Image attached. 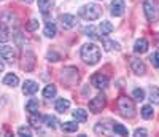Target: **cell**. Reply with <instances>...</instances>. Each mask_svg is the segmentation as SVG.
I'll use <instances>...</instances> for the list:
<instances>
[{
  "mask_svg": "<svg viewBox=\"0 0 159 137\" xmlns=\"http://www.w3.org/2000/svg\"><path fill=\"white\" fill-rule=\"evenodd\" d=\"M100 48L94 43H86L81 46V59L89 64V65H94L100 61Z\"/></svg>",
  "mask_w": 159,
  "mask_h": 137,
  "instance_id": "6da1fadb",
  "label": "cell"
},
{
  "mask_svg": "<svg viewBox=\"0 0 159 137\" xmlns=\"http://www.w3.org/2000/svg\"><path fill=\"white\" fill-rule=\"evenodd\" d=\"M118 110L123 116L132 118L135 115V105L132 102V99H129L127 96H121V97L118 99Z\"/></svg>",
  "mask_w": 159,
  "mask_h": 137,
  "instance_id": "7a4b0ae2",
  "label": "cell"
},
{
  "mask_svg": "<svg viewBox=\"0 0 159 137\" xmlns=\"http://www.w3.org/2000/svg\"><path fill=\"white\" fill-rule=\"evenodd\" d=\"M102 15V8L96 3H89V5H84L80 8V16L88 19V21H94V19H99Z\"/></svg>",
  "mask_w": 159,
  "mask_h": 137,
  "instance_id": "3957f363",
  "label": "cell"
},
{
  "mask_svg": "<svg viewBox=\"0 0 159 137\" xmlns=\"http://www.w3.org/2000/svg\"><path fill=\"white\" fill-rule=\"evenodd\" d=\"M143 11H145V16L150 22H154L157 19V5H156V0H145L143 2Z\"/></svg>",
  "mask_w": 159,
  "mask_h": 137,
  "instance_id": "277c9868",
  "label": "cell"
},
{
  "mask_svg": "<svg viewBox=\"0 0 159 137\" xmlns=\"http://www.w3.org/2000/svg\"><path fill=\"white\" fill-rule=\"evenodd\" d=\"M105 104H107V99H105L103 94H97L96 97H92L89 101V110L92 113H99L102 108L105 107Z\"/></svg>",
  "mask_w": 159,
  "mask_h": 137,
  "instance_id": "5b68a950",
  "label": "cell"
},
{
  "mask_svg": "<svg viewBox=\"0 0 159 137\" xmlns=\"http://www.w3.org/2000/svg\"><path fill=\"white\" fill-rule=\"evenodd\" d=\"M91 81H92V85H94L97 89H105V88L110 85L108 77L103 75V73H96V75H92Z\"/></svg>",
  "mask_w": 159,
  "mask_h": 137,
  "instance_id": "8992f818",
  "label": "cell"
},
{
  "mask_svg": "<svg viewBox=\"0 0 159 137\" xmlns=\"http://www.w3.org/2000/svg\"><path fill=\"white\" fill-rule=\"evenodd\" d=\"M0 58L5 59L7 62H13L16 59V51L13 50V46L3 45V46H0Z\"/></svg>",
  "mask_w": 159,
  "mask_h": 137,
  "instance_id": "52a82bcc",
  "label": "cell"
},
{
  "mask_svg": "<svg viewBox=\"0 0 159 137\" xmlns=\"http://www.w3.org/2000/svg\"><path fill=\"white\" fill-rule=\"evenodd\" d=\"M111 15L119 18V16H123L124 15V11H126V3L123 2V0H113L111 2Z\"/></svg>",
  "mask_w": 159,
  "mask_h": 137,
  "instance_id": "ba28073f",
  "label": "cell"
},
{
  "mask_svg": "<svg viewBox=\"0 0 159 137\" xmlns=\"http://www.w3.org/2000/svg\"><path fill=\"white\" fill-rule=\"evenodd\" d=\"M59 21L62 24L64 29H72V27L76 26V18L73 15H69V13H65V15H61L59 16Z\"/></svg>",
  "mask_w": 159,
  "mask_h": 137,
  "instance_id": "9c48e42d",
  "label": "cell"
},
{
  "mask_svg": "<svg viewBox=\"0 0 159 137\" xmlns=\"http://www.w3.org/2000/svg\"><path fill=\"white\" fill-rule=\"evenodd\" d=\"M38 91V85L35 83L34 80H25L24 81V85H22V92L25 96H32Z\"/></svg>",
  "mask_w": 159,
  "mask_h": 137,
  "instance_id": "30bf717a",
  "label": "cell"
},
{
  "mask_svg": "<svg viewBox=\"0 0 159 137\" xmlns=\"http://www.w3.org/2000/svg\"><path fill=\"white\" fill-rule=\"evenodd\" d=\"M130 67H132V70H134V73H137V75L147 73V65H145L143 61H140V59H134L130 62Z\"/></svg>",
  "mask_w": 159,
  "mask_h": 137,
  "instance_id": "8fae6325",
  "label": "cell"
},
{
  "mask_svg": "<svg viewBox=\"0 0 159 137\" xmlns=\"http://www.w3.org/2000/svg\"><path fill=\"white\" fill-rule=\"evenodd\" d=\"M134 51L139 53V54H143L148 51V40L147 38H139L135 45H134Z\"/></svg>",
  "mask_w": 159,
  "mask_h": 137,
  "instance_id": "7c38bea8",
  "label": "cell"
},
{
  "mask_svg": "<svg viewBox=\"0 0 159 137\" xmlns=\"http://www.w3.org/2000/svg\"><path fill=\"white\" fill-rule=\"evenodd\" d=\"M3 85H7V86H10V88H16V86L19 85L18 75H15V73H7L5 78H3Z\"/></svg>",
  "mask_w": 159,
  "mask_h": 137,
  "instance_id": "4fadbf2b",
  "label": "cell"
},
{
  "mask_svg": "<svg viewBox=\"0 0 159 137\" xmlns=\"http://www.w3.org/2000/svg\"><path fill=\"white\" fill-rule=\"evenodd\" d=\"M54 108H56V110H57L59 113L67 112L69 108H70V101H69V99H57V101H56Z\"/></svg>",
  "mask_w": 159,
  "mask_h": 137,
  "instance_id": "5bb4252c",
  "label": "cell"
},
{
  "mask_svg": "<svg viewBox=\"0 0 159 137\" xmlns=\"http://www.w3.org/2000/svg\"><path fill=\"white\" fill-rule=\"evenodd\" d=\"M38 108H40V102L37 99H30L27 104H25V110H27L30 115H37L38 113Z\"/></svg>",
  "mask_w": 159,
  "mask_h": 137,
  "instance_id": "9a60e30c",
  "label": "cell"
},
{
  "mask_svg": "<svg viewBox=\"0 0 159 137\" xmlns=\"http://www.w3.org/2000/svg\"><path fill=\"white\" fill-rule=\"evenodd\" d=\"M99 32H100L102 35L111 34V32H113V24L108 22V21H102V22L99 24Z\"/></svg>",
  "mask_w": 159,
  "mask_h": 137,
  "instance_id": "2e32d148",
  "label": "cell"
},
{
  "mask_svg": "<svg viewBox=\"0 0 159 137\" xmlns=\"http://www.w3.org/2000/svg\"><path fill=\"white\" fill-rule=\"evenodd\" d=\"M61 129L64 132H76L78 131V123H73V121H65L61 125Z\"/></svg>",
  "mask_w": 159,
  "mask_h": 137,
  "instance_id": "e0dca14e",
  "label": "cell"
},
{
  "mask_svg": "<svg viewBox=\"0 0 159 137\" xmlns=\"http://www.w3.org/2000/svg\"><path fill=\"white\" fill-rule=\"evenodd\" d=\"M73 118L76 120V123H84L88 120V112L83 110V108H76L73 112Z\"/></svg>",
  "mask_w": 159,
  "mask_h": 137,
  "instance_id": "ac0fdd59",
  "label": "cell"
},
{
  "mask_svg": "<svg viewBox=\"0 0 159 137\" xmlns=\"http://www.w3.org/2000/svg\"><path fill=\"white\" fill-rule=\"evenodd\" d=\"M52 0H38V8H40V11L43 13V15H46V13L51 10V7H52Z\"/></svg>",
  "mask_w": 159,
  "mask_h": 137,
  "instance_id": "d6986e66",
  "label": "cell"
},
{
  "mask_svg": "<svg viewBox=\"0 0 159 137\" xmlns=\"http://www.w3.org/2000/svg\"><path fill=\"white\" fill-rule=\"evenodd\" d=\"M43 123L48 126V128H51V129H54V128H57V118L56 116H52V115H45L43 116Z\"/></svg>",
  "mask_w": 159,
  "mask_h": 137,
  "instance_id": "ffe728a7",
  "label": "cell"
},
{
  "mask_svg": "<svg viewBox=\"0 0 159 137\" xmlns=\"http://www.w3.org/2000/svg\"><path fill=\"white\" fill-rule=\"evenodd\" d=\"M111 129H113V132H115V134H118V135H129L127 128H124V126L121 125V123H113Z\"/></svg>",
  "mask_w": 159,
  "mask_h": 137,
  "instance_id": "44dd1931",
  "label": "cell"
},
{
  "mask_svg": "<svg viewBox=\"0 0 159 137\" xmlns=\"http://www.w3.org/2000/svg\"><path fill=\"white\" fill-rule=\"evenodd\" d=\"M56 92H57V89H56L54 85H48V86L43 89V97L52 99V97H56Z\"/></svg>",
  "mask_w": 159,
  "mask_h": 137,
  "instance_id": "7402d4cb",
  "label": "cell"
},
{
  "mask_svg": "<svg viewBox=\"0 0 159 137\" xmlns=\"http://www.w3.org/2000/svg\"><path fill=\"white\" fill-rule=\"evenodd\" d=\"M57 34V29H56V24H52V22H48L45 26V35L48 38H52V37H56Z\"/></svg>",
  "mask_w": 159,
  "mask_h": 137,
  "instance_id": "603a6c76",
  "label": "cell"
},
{
  "mask_svg": "<svg viewBox=\"0 0 159 137\" xmlns=\"http://www.w3.org/2000/svg\"><path fill=\"white\" fill-rule=\"evenodd\" d=\"M84 35H88V37L92 38V40H99V38H102V37L97 35V29H96L94 26H88V27H84Z\"/></svg>",
  "mask_w": 159,
  "mask_h": 137,
  "instance_id": "cb8c5ba5",
  "label": "cell"
},
{
  "mask_svg": "<svg viewBox=\"0 0 159 137\" xmlns=\"http://www.w3.org/2000/svg\"><path fill=\"white\" fill-rule=\"evenodd\" d=\"M150 99L153 104L159 105V88L157 86H150Z\"/></svg>",
  "mask_w": 159,
  "mask_h": 137,
  "instance_id": "d4e9b609",
  "label": "cell"
},
{
  "mask_svg": "<svg viewBox=\"0 0 159 137\" xmlns=\"http://www.w3.org/2000/svg\"><path fill=\"white\" fill-rule=\"evenodd\" d=\"M103 45H105V50H107V51H111V50H116V51H119V50H121L119 43H116V42H111V40H105V38H103Z\"/></svg>",
  "mask_w": 159,
  "mask_h": 137,
  "instance_id": "484cf974",
  "label": "cell"
},
{
  "mask_svg": "<svg viewBox=\"0 0 159 137\" xmlns=\"http://www.w3.org/2000/svg\"><path fill=\"white\" fill-rule=\"evenodd\" d=\"M142 116H143L145 120L153 118V107H151V105H143V107H142Z\"/></svg>",
  "mask_w": 159,
  "mask_h": 137,
  "instance_id": "4316f807",
  "label": "cell"
},
{
  "mask_svg": "<svg viewBox=\"0 0 159 137\" xmlns=\"http://www.w3.org/2000/svg\"><path fill=\"white\" fill-rule=\"evenodd\" d=\"M132 97H134L135 101H139V102H142L145 99V91L142 88H135L134 91H132Z\"/></svg>",
  "mask_w": 159,
  "mask_h": 137,
  "instance_id": "83f0119b",
  "label": "cell"
},
{
  "mask_svg": "<svg viewBox=\"0 0 159 137\" xmlns=\"http://www.w3.org/2000/svg\"><path fill=\"white\" fill-rule=\"evenodd\" d=\"M94 131L97 132V134H107L108 132V126H107V121H99V125H96V128H94Z\"/></svg>",
  "mask_w": 159,
  "mask_h": 137,
  "instance_id": "f1b7e54d",
  "label": "cell"
},
{
  "mask_svg": "<svg viewBox=\"0 0 159 137\" xmlns=\"http://www.w3.org/2000/svg\"><path fill=\"white\" fill-rule=\"evenodd\" d=\"M8 40H10L8 29H7V27H2V29H0V43H7Z\"/></svg>",
  "mask_w": 159,
  "mask_h": 137,
  "instance_id": "f546056e",
  "label": "cell"
},
{
  "mask_svg": "<svg viewBox=\"0 0 159 137\" xmlns=\"http://www.w3.org/2000/svg\"><path fill=\"white\" fill-rule=\"evenodd\" d=\"M18 134L19 135H24V137H32V131H30L29 126H21L18 129Z\"/></svg>",
  "mask_w": 159,
  "mask_h": 137,
  "instance_id": "4dcf8cb0",
  "label": "cell"
},
{
  "mask_svg": "<svg viewBox=\"0 0 159 137\" xmlns=\"http://www.w3.org/2000/svg\"><path fill=\"white\" fill-rule=\"evenodd\" d=\"M38 26H40V22H38L37 19H32L27 26H25V29H27L29 32H34V31H37V29H38Z\"/></svg>",
  "mask_w": 159,
  "mask_h": 137,
  "instance_id": "1f68e13d",
  "label": "cell"
},
{
  "mask_svg": "<svg viewBox=\"0 0 159 137\" xmlns=\"http://www.w3.org/2000/svg\"><path fill=\"white\" fill-rule=\"evenodd\" d=\"M150 61H151V64H153L154 67H159V51H156V53H153V54H151Z\"/></svg>",
  "mask_w": 159,
  "mask_h": 137,
  "instance_id": "d6a6232c",
  "label": "cell"
},
{
  "mask_svg": "<svg viewBox=\"0 0 159 137\" xmlns=\"http://www.w3.org/2000/svg\"><path fill=\"white\" fill-rule=\"evenodd\" d=\"M48 61H51V62H56V61H59L61 59V56H59V54L57 53H54V51H51V53H48Z\"/></svg>",
  "mask_w": 159,
  "mask_h": 137,
  "instance_id": "836d02e7",
  "label": "cell"
},
{
  "mask_svg": "<svg viewBox=\"0 0 159 137\" xmlns=\"http://www.w3.org/2000/svg\"><path fill=\"white\" fill-rule=\"evenodd\" d=\"M30 123H32V126H34V128H37V129L40 128V120H38L35 115H30Z\"/></svg>",
  "mask_w": 159,
  "mask_h": 137,
  "instance_id": "e575fe53",
  "label": "cell"
},
{
  "mask_svg": "<svg viewBox=\"0 0 159 137\" xmlns=\"http://www.w3.org/2000/svg\"><path fill=\"white\" fill-rule=\"evenodd\" d=\"M134 135H137V137H147L148 135V131L147 129H135Z\"/></svg>",
  "mask_w": 159,
  "mask_h": 137,
  "instance_id": "d590c367",
  "label": "cell"
},
{
  "mask_svg": "<svg viewBox=\"0 0 159 137\" xmlns=\"http://www.w3.org/2000/svg\"><path fill=\"white\" fill-rule=\"evenodd\" d=\"M3 68H5V65H3L2 61H0V72H3Z\"/></svg>",
  "mask_w": 159,
  "mask_h": 137,
  "instance_id": "8d00e7d4",
  "label": "cell"
},
{
  "mask_svg": "<svg viewBox=\"0 0 159 137\" xmlns=\"http://www.w3.org/2000/svg\"><path fill=\"white\" fill-rule=\"evenodd\" d=\"M22 2H25V3H32L34 0H22Z\"/></svg>",
  "mask_w": 159,
  "mask_h": 137,
  "instance_id": "74e56055",
  "label": "cell"
}]
</instances>
